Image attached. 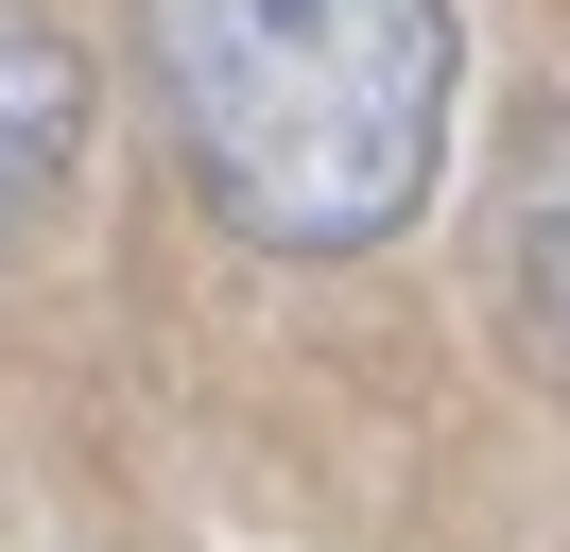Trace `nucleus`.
I'll return each mask as SVG.
<instances>
[{"label":"nucleus","instance_id":"7ed1b4c3","mask_svg":"<svg viewBox=\"0 0 570 552\" xmlns=\"http://www.w3.org/2000/svg\"><path fill=\"white\" fill-rule=\"evenodd\" d=\"M87 138V52L52 0H0V207H36Z\"/></svg>","mask_w":570,"mask_h":552},{"label":"nucleus","instance_id":"f03ea898","mask_svg":"<svg viewBox=\"0 0 570 552\" xmlns=\"http://www.w3.org/2000/svg\"><path fill=\"white\" fill-rule=\"evenodd\" d=\"M501 310H519L535 379L570 397V103L519 138V172H501Z\"/></svg>","mask_w":570,"mask_h":552},{"label":"nucleus","instance_id":"f257e3e1","mask_svg":"<svg viewBox=\"0 0 570 552\" xmlns=\"http://www.w3.org/2000/svg\"><path fill=\"white\" fill-rule=\"evenodd\" d=\"M139 69L174 121L190 190L243 241L363 259L432 207L450 156V0H139Z\"/></svg>","mask_w":570,"mask_h":552}]
</instances>
